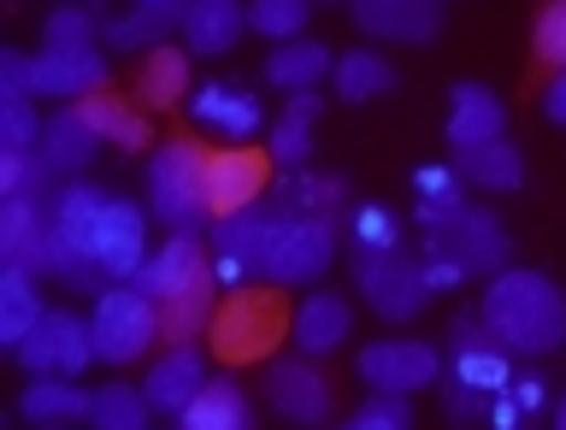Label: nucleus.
Wrapping results in <instances>:
<instances>
[{
	"label": "nucleus",
	"mask_w": 566,
	"mask_h": 430,
	"mask_svg": "<svg viewBox=\"0 0 566 430\" xmlns=\"http://www.w3.org/2000/svg\"><path fill=\"white\" fill-rule=\"evenodd\" d=\"M18 413L30 424H77V419H95V396L77 389L71 378H35L18 396Z\"/></svg>",
	"instance_id": "26"
},
{
	"label": "nucleus",
	"mask_w": 566,
	"mask_h": 430,
	"mask_svg": "<svg viewBox=\"0 0 566 430\" xmlns=\"http://www.w3.org/2000/svg\"><path fill=\"white\" fill-rule=\"evenodd\" d=\"M88 360H101L95 331H88V318L65 313V307H48L35 318V331L18 343V366H24L30 378H83Z\"/></svg>",
	"instance_id": "10"
},
{
	"label": "nucleus",
	"mask_w": 566,
	"mask_h": 430,
	"mask_svg": "<svg viewBox=\"0 0 566 430\" xmlns=\"http://www.w3.org/2000/svg\"><path fill=\"white\" fill-rule=\"evenodd\" d=\"M318 113H325V101L313 95V88H295L290 101H283V118L272 124V159H283V166H301L307 159V148H313V124H318Z\"/></svg>",
	"instance_id": "32"
},
{
	"label": "nucleus",
	"mask_w": 566,
	"mask_h": 430,
	"mask_svg": "<svg viewBox=\"0 0 566 430\" xmlns=\"http://www.w3.org/2000/svg\"><path fill=\"white\" fill-rule=\"evenodd\" d=\"M331 260H336V224H331V212H290V207L272 201L260 277L283 283V290H295V283L325 277Z\"/></svg>",
	"instance_id": "4"
},
{
	"label": "nucleus",
	"mask_w": 566,
	"mask_h": 430,
	"mask_svg": "<svg viewBox=\"0 0 566 430\" xmlns=\"http://www.w3.org/2000/svg\"><path fill=\"white\" fill-rule=\"evenodd\" d=\"M307 18H313V0H254L248 7V30L272 35V42H290V35L307 30Z\"/></svg>",
	"instance_id": "37"
},
{
	"label": "nucleus",
	"mask_w": 566,
	"mask_h": 430,
	"mask_svg": "<svg viewBox=\"0 0 566 430\" xmlns=\"http://www.w3.org/2000/svg\"><path fill=\"white\" fill-rule=\"evenodd\" d=\"M424 224V254L460 265V277H495L507 265V224L495 219L490 207H449L431 212Z\"/></svg>",
	"instance_id": "5"
},
{
	"label": "nucleus",
	"mask_w": 566,
	"mask_h": 430,
	"mask_svg": "<svg viewBox=\"0 0 566 430\" xmlns=\"http://www.w3.org/2000/svg\"><path fill=\"white\" fill-rule=\"evenodd\" d=\"M184 106L207 124V130H219V136H230V141H248V136L260 130V118H265L260 101L248 95V88H230V83H201Z\"/></svg>",
	"instance_id": "20"
},
{
	"label": "nucleus",
	"mask_w": 566,
	"mask_h": 430,
	"mask_svg": "<svg viewBox=\"0 0 566 430\" xmlns=\"http://www.w3.org/2000/svg\"><path fill=\"white\" fill-rule=\"evenodd\" d=\"M331 71V48L325 42H307V35H290V42H272V53H265V83L277 88H313L318 77Z\"/></svg>",
	"instance_id": "31"
},
{
	"label": "nucleus",
	"mask_w": 566,
	"mask_h": 430,
	"mask_svg": "<svg viewBox=\"0 0 566 430\" xmlns=\"http://www.w3.org/2000/svg\"><path fill=\"white\" fill-rule=\"evenodd\" d=\"M42 48H95V12L88 7H53L42 18Z\"/></svg>",
	"instance_id": "40"
},
{
	"label": "nucleus",
	"mask_w": 566,
	"mask_h": 430,
	"mask_svg": "<svg viewBox=\"0 0 566 430\" xmlns=\"http://www.w3.org/2000/svg\"><path fill=\"white\" fill-rule=\"evenodd\" d=\"M265 183H272V148H248V141H237V148H201V189H207L212 219L260 207Z\"/></svg>",
	"instance_id": "9"
},
{
	"label": "nucleus",
	"mask_w": 566,
	"mask_h": 430,
	"mask_svg": "<svg viewBox=\"0 0 566 430\" xmlns=\"http://www.w3.org/2000/svg\"><path fill=\"white\" fill-rule=\"evenodd\" d=\"M130 7H142V0H130Z\"/></svg>",
	"instance_id": "47"
},
{
	"label": "nucleus",
	"mask_w": 566,
	"mask_h": 430,
	"mask_svg": "<svg viewBox=\"0 0 566 430\" xmlns=\"http://www.w3.org/2000/svg\"><path fill=\"white\" fill-rule=\"evenodd\" d=\"M277 207H290V212H336V207H343V177L295 171L290 183H283V195H277Z\"/></svg>",
	"instance_id": "39"
},
{
	"label": "nucleus",
	"mask_w": 566,
	"mask_h": 430,
	"mask_svg": "<svg viewBox=\"0 0 566 430\" xmlns=\"http://www.w3.org/2000/svg\"><path fill=\"white\" fill-rule=\"evenodd\" d=\"M42 313L48 307L35 301V272L30 265H7V272H0V348L18 354V343L35 331Z\"/></svg>",
	"instance_id": "30"
},
{
	"label": "nucleus",
	"mask_w": 566,
	"mask_h": 430,
	"mask_svg": "<svg viewBox=\"0 0 566 430\" xmlns=\"http://www.w3.org/2000/svg\"><path fill=\"white\" fill-rule=\"evenodd\" d=\"M360 384L366 389H401V396H413V389H431L437 384V371H442V360H437V348H424V343H371V348H360Z\"/></svg>",
	"instance_id": "12"
},
{
	"label": "nucleus",
	"mask_w": 566,
	"mask_h": 430,
	"mask_svg": "<svg viewBox=\"0 0 566 430\" xmlns=\"http://www.w3.org/2000/svg\"><path fill=\"white\" fill-rule=\"evenodd\" d=\"M148 419H154L148 389H136V384H101L95 389V424L101 430H148Z\"/></svg>",
	"instance_id": "34"
},
{
	"label": "nucleus",
	"mask_w": 566,
	"mask_h": 430,
	"mask_svg": "<svg viewBox=\"0 0 566 430\" xmlns=\"http://www.w3.org/2000/svg\"><path fill=\"white\" fill-rule=\"evenodd\" d=\"M354 24L378 42H431L442 30V7L437 0H348Z\"/></svg>",
	"instance_id": "14"
},
{
	"label": "nucleus",
	"mask_w": 566,
	"mask_h": 430,
	"mask_svg": "<svg viewBox=\"0 0 566 430\" xmlns=\"http://www.w3.org/2000/svg\"><path fill=\"white\" fill-rule=\"evenodd\" d=\"M136 101L154 106V113L184 106V101H189V48H148V53H142Z\"/></svg>",
	"instance_id": "23"
},
{
	"label": "nucleus",
	"mask_w": 566,
	"mask_h": 430,
	"mask_svg": "<svg viewBox=\"0 0 566 430\" xmlns=\"http://www.w3.org/2000/svg\"><path fill=\"white\" fill-rule=\"evenodd\" d=\"M148 212L171 230H195L207 212V189H201V141L171 136L148 154Z\"/></svg>",
	"instance_id": "7"
},
{
	"label": "nucleus",
	"mask_w": 566,
	"mask_h": 430,
	"mask_svg": "<svg viewBox=\"0 0 566 430\" xmlns=\"http://www.w3.org/2000/svg\"><path fill=\"white\" fill-rule=\"evenodd\" d=\"M502 130H507V106L495 101V88H484V83H454L449 88V124H442L449 154L478 148V141H495Z\"/></svg>",
	"instance_id": "16"
},
{
	"label": "nucleus",
	"mask_w": 566,
	"mask_h": 430,
	"mask_svg": "<svg viewBox=\"0 0 566 430\" xmlns=\"http://www.w3.org/2000/svg\"><path fill=\"white\" fill-rule=\"evenodd\" d=\"M42 148V118L30 95H0V154H35Z\"/></svg>",
	"instance_id": "36"
},
{
	"label": "nucleus",
	"mask_w": 566,
	"mask_h": 430,
	"mask_svg": "<svg viewBox=\"0 0 566 430\" xmlns=\"http://www.w3.org/2000/svg\"><path fill=\"white\" fill-rule=\"evenodd\" d=\"M454 171L460 177H472L478 189H525V154L513 148L507 136H495V141H478V148H460L454 154Z\"/></svg>",
	"instance_id": "28"
},
{
	"label": "nucleus",
	"mask_w": 566,
	"mask_h": 430,
	"mask_svg": "<svg viewBox=\"0 0 566 430\" xmlns=\"http://www.w3.org/2000/svg\"><path fill=\"white\" fill-rule=\"evenodd\" d=\"M331 88H336V101H348V106L378 101L396 88V65L371 48H348V53H336V65H331Z\"/></svg>",
	"instance_id": "27"
},
{
	"label": "nucleus",
	"mask_w": 566,
	"mask_h": 430,
	"mask_svg": "<svg viewBox=\"0 0 566 430\" xmlns=\"http://www.w3.org/2000/svg\"><path fill=\"white\" fill-rule=\"evenodd\" d=\"M83 118L95 124V136L106 141V148H124V154H154V124L148 113H142L136 101H118L113 88H95V95H83Z\"/></svg>",
	"instance_id": "19"
},
{
	"label": "nucleus",
	"mask_w": 566,
	"mask_h": 430,
	"mask_svg": "<svg viewBox=\"0 0 566 430\" xmlns=\"http://www.w3.org/2000/svg\"><path fill=\"white\" fill-rule=\"evenodd\" d=\"M454 378L478 389V396H507L513 389V366H507V348L484 331V318H460L454 325Z\"/></svg>",
	"instance_id": "13"
},
{
	"label": "nucleus",
	"mask_w": 566,
	"mask_h": 430,
	"mask_svg": "<svg viewBox=\"0 0 566 430\" xmlns=\"http://www.w3.org/2000/svg\"><path fill=\"white\" fill-rule=\"evenodd\" d=\"M242 30H248V7H237V0H195L189 18H184L189 53H201V60L230 53L242 42Z\"/></svg>",
	"instance_id": "25"
},
{
	"label": "nucleus",
	"mask_w": 566,
	"mask_h": 430,
	"mask_svg": "<svg viewBox=\"0 0 566 430\" xmlns=\"http://www.w3.org/2000/svg\"><path fill=\"white\" fill-rule=\"evenodd\" d=\"M531 60H537L543 77L566 71V0H543L537 18H531Z\"/></svg>",
	"instance_id": "35"
},
{
	"label": "nucleus",
	"mask_w": 566,
	"mask_h": 430,
	"mask_svg": "<svg viewBox=\"0 0 566 430\" xmlns=\"http://www.w3.org/2000/svg\"><path fill=\"white\" fill-rule=\"evenodd\" d=\"M413 189H419V219L460 207V183H454L449 171H437V166H419V171H413Z\"/></svg>",
	"instance_id": "41"
},
{
	"label": "nucleus",
	"mask_w": 566,
	"mask_h": 430,
	"mask_svg": "<svg viewBox=\"0 0 566 430\" xmlns=\"http://www.w3.org/2000/svg\"><path fill=\"white\" fill-rule=\"evenodd\" d=\"M0 95H35V53L0 48Z\"/></svg>",
	"instance_id": "42"
},
{
	"label": "nucleus",
	"mask_w": 566,
	"mask_h": 430,
	"mask_svg": "<svg viewBox=\"0 0 566 430\" xmlns=\"http://www.w3.org/2000/svg\"><path fill=\"white\" fill-rule=\"evenodd\" d=\"M201 384H207V360H201L195 343H166V354H159V360L148 366V378H142L154 413H184Z\"/></svg>",
	"instance_id": "17"
},
{
	"label": "nucleus",
	"mask_w": 566,
	"mask_h": 430,
	"mask_svg": "<svg viewBox=\"0 0 566 430\" xmlns=\"http://www.w3.org/2000/svg\"><path fill=\"white\" fill-rule=\"evenodd\" d=\"M95 148H101V136H95V124L83 118V106L71 101V106H60L48 124H42V159L60 177H71V171H83L88 159H95Z\"/></svg>",
	"instance_id": "22"
},
{
	"label": "nucleus",
	"mask_w": 566,
	"mask_h": 430,
	"mask_svg": "<svg viewBox=\"0 0 566 430\" xmlns=\"http://www.w3.org/2000/svg\"><path fill=\"white\" fill-rule=\"evenodd\" d=\"M348 301L336 295V290H318V295H307L295 307V325H290V336H295V348L301 354H331V348H343V336H348Z\"/></svg>",
	"instance_id": "24"
},
{
	"label": "nucleus",
	"mask_w": 566,
	"mask_h": 430,
	"mask_svg": "<svg viewBox=\"0 0 566 430\" xmlns=\"http://www.w3.org/2000/svg\"><path fill=\"white\" fill-rule=\"evenodd\" d=\"M507 396H513V401H520V407H525V413H537V407H543V378H537V371H525V378H520V384H513V389H507Z\"/></svg>",
	"instance_id": "45"
},
{
	"label": "nucleus",
	"mask_w": 566,
	"mask_h": 430,
	"mask_svg": "<svg viewBox=\"0 0 566 430\" xmlns=\"http://www.w3.org/2000/svg\"><path fill=\"white\" fill-rule=\"evenodd\" d=\"M484 331L502 343L507 354H525V360H543V354L566 348V295L531 265H502L495 283L484 290Z\"/></svg>",
	"instance_id": "2"
},
{
	"label": "nucleus",
	"mask_w": 566,
	"mask_h": 430,
	"mask_svg": "<svg viewBox=\"0 0 566 430\" xmlns=\"http://www.w3.org/2000/svg\"><path fill=\"white\" fill-rule=\"evenodd\" d=\"M543 118L548 124H566V71H555L548 88H543Z\"/></svg>",
	"instance_id": "44"
},
{
	"label": "nucleus",
	"mask_w": 566,
	"mask_h": 430,
	"mask_svg": "<svg viewBox=\"0 0 566 430\" xmlns=\"http://www.w3.org/2000/svg\"><path fill=\"white\" fill-rule=\"evenodd\" d=\"M53 224L65 230V242L95 265L106 283H130L148 260V224H142V207L118 201L95 183H65L60 189V212Z\"/></svg>",
	"instance_id": "1"
},
{
	"label": "nucleus",
	"mask_w": 566,
	"mask_h": 430,
	"mask_svg": "<svg viewBox=\"0 0 566 430\" xmlns=\"http://www.w3.org/2000/svg\"><path fill=\"white\" fill-rule=\"evenodd\" d=\"M290 325H295V313H290L283 283L254 277V283H237V290L219 301V313H212V325H207V348H212V360H224V366H260L283 348Z\"/></svg>",
	"instance_id": "3"
},
{
	"label": "nucleus",
	"mask_w": 566,
	"mask_h": 430,
	"mask_svg": "<svg viewBox=\"0 0 566 430\" xmlns=\"http://www.w3.org/2000/svg\"><path fill=\"white\" fill-rule=\"evenodd\" d=\"M130 283H136V290H148L154 301H166V295H184V290H195V283H219V277H212L207 242L195 237V230H171V237L142 260V272Z\"/></svg>",
	"instance_id": "11"
},
{
	"label": "nucleus",
	"mask_w": 566,
	"mask_h": 430,
	"mask_svg": "<svg viewBox=\"0 0 566 430\" xmlns=\"http://www.w3.org/2000/svg\"><path fill=\"white\" fill-rule=\"evenodd\" d=\"M219 283H195L184 295H166L159 301V343H189V336H207L212 313H219Z\"/></svg>",
	"instance_id": "33"
},
{
	"label": "nucleus",
	"mask_w": 566,
	"mask_h": 430,
	"mask_svg": "<svg viewBox=\"0 0 566 430\" xmlns=\"http://www.w3.org/2000/svg\"><path fill=\"white\" fill-rule=\"evenodd\" d=\"M555 419H560V430H566V396H560V407H555Z\"/></svg>",
	"instance_id": "46"
},
{
	"label": "nucleus",
	"mask_w": 566,
	"mask_h": 430,
	"mask_svg": "<svg viewBox=\"0 0 566 430\" xmlns=\"http://www.w3.org/2000/svg\"><path fill=\"white\" fill-rule=\"evenodd\" d=\"M354 283H360L366 307L389 318V325H407V318L424 313V301L437 290L424 283V265L401 260L396 248H354Z\"/></svg>",
	"instance_id": "8"
},
{
	"label": "nucleus",
	"mask_w": 566,
	"mask_h": 430,
	"mask_svg": "<svg viewBox=\"0 0 566 430\" xmlns=\"http://www.w3.org/2000/svg\"><path fill=\"white\" fill-rule=\"evenodd\" d=\"M88 331H95V354L106 366H130L159 343V301L136 283H106L95 295Z\"/></svg>",
	"instance_id": "6"
},
{
	"label": "nucleus",
	"mask_w": 566,
	"mask_h": 430,
	"mask_svg": "<svg viewBox=\"0 0 566 430\" xmlns=\"http://www.w3.org/2000/svg\"><path fill=\"white\" fill-rule=\"evenodd\" d=\"M265 401H272L283 419H295V424H325L331 419V384L318 378L307 360L272 366V378H265Z\"/></svg>",
	"instance_id": "18"
},
{
	"label": "nucleus",
	"mask_w": 566,
	"mask_h": 430,
	"mask_svg": "<svg viewBox=\"0 0 566 430\" xmlns=\"http://www.w3.org/2000/svg\"><path fill=\"white\" fill-rule=\"evenodd\" d=\"M177 419H184V430H248V424H254V407H248V396L237 384L207 378Z\"/></svg>",
	"instance_id": "29"
},
{
	"label": "nucleus",
	"mask_w": 566,
	"mask_h": 430,
	"mask_svg": "<svg viewBox=\"0 0 566 430\" xmlns=\"http://www.w3.org/2000/svg\"><path fill=\"white\" fill-rule=\"evenodd\" d=\"M407 424H413V401L401 389H371L348 413V430H407Z\"/></svg>",
	"instance_id": "38"
},
{
	"label": "nucleus",
	"mask_w": 566,
	"mask_h": 430,
	"mask_svg": "<svg viewBox=\"0 0 566 430\" xmlns=\"http://www.w3.org/2000/svg\"><path fill=\"white\" fill-rule=\"evenodd\" d=\"M354 242H360V248H396V212L360 207V212H354Z\"/></svg>",
	"instance_id": "43"
},
{
	"label": "nucleus",
	"mask_w": 566,
	"mask_h": 430,
	"mask_svg": "<svg viewBox=\"0 0 566 430\" xmlns=\"http://www.w3.org/2000/svg\"><path fill=\"white\" fill-rule=\"evenodd\" d=\"M184 18H189V0H142V7H130L124 18H113V24H106V42H113L118 53L166 48V35L184 30Z\"/></svg>",
	"instance_id": "21"
},
{
	"label": "nucleus",
	"mask_w": 566,
	"mask_h": 430,
	"mask_svg": "<svg viewBox=\"0 0 566 430\" xmlns=\"http://www.w3.org/2000/svg\"><path fill=\"white\" fill-rule=\"evenodd\" d=\"M95 88H106V60L95 48H42L35 53V95L83 101Z\"/></svg>",
	"instance_id": "15"
}]
</instances>
